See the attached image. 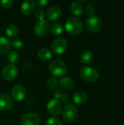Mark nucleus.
<instances>
[{
	"mask_svg": "<svg viewBox=\"0 0 124 125\" xmlns=\"http://www.w3.org/2000/svg\"><path fill=\"white\" fill-rule=\"evenodd\" d=\"M66 31L71 35L79 34L83 28L82 21L77 17H71L68 18L64 25Z\"/></svg>",
	"mask_w": 124,
	"mask_h": 125,
	"instance_id": "f257e3e1",
	"label": "nucleus"
},
{
	"mask_svg": "<svg viewBox=\"0 0 124 125\" xmlns=\"http://www.w3.org/2000/svg\"><path fill=\"white\" fill-rule=\"evenodd\" d=\"M49 71L53 77L59 78L66 75L67 67L63 61L60 59H55L50 62L49 65Z\"/></svg>",
	"mask_w": 124,
	"mask_h": 125,
	"instance_id": "f03ea898",
	"label": "nucleus"
},
{
	"mask_svg": "<svg viewBox=\"0 0 124 125\" xmlns=\"http://www.w3.org/2000/svg\"><path fill=\"white\" fill-rule=\"evenodd\" d=\"M80 75L81 78L89 83H93L95 82L96 81L98 80L99 74V72L97 71L96 69H95L93 67L91 66H83L80 69Z\"/></svg>",
	"mask_w": 124,
	"mask_h": 125,
	"instance_id": "7ed1b4c3",
	"label": "nucleus"
},
{
	"mask_svg": "<svg viewBox=\"0 0 124 125\" xmlns=\"http://www.w3.org/2000/svg\"><path fill=\"white\" fill-rule=\"evenodd\" d=\"M102 26V22L101 18L96 15L88 16L86 20V27L88 31L91 32L99 31Z\"/></svg>",
	"mask_w": 124,
	"mask_h": 125,
	"instance_id": "20e7f679",
	"label": "nucleus"
},
{
	"mask_svg": "<svg viewBox=\"0 0 124 125\" xmlns=\"http://www.w3.org/2000/svg\"><path fill=\"white\" fill-rule=\"evenodd\" d=\"M63 118L67 122H74L78 116V109L72 104H67L62 111Z\"/></svg>",
	"mask_w": 124,
	"mask_h": 125,
	"instance_id": "39448f33",
	"label": "nucleus"
},
{
	"mask_svg": "<svg viewBox=\"0 0 124 125\" xmlns=\"http://www.w3.org/2000/svg\"><path fill=\"white\" fill-rule=\"evenodd\" d=\"M68 48V42L66 39L58 37L52 43V51L56 54H63L66 52Z\"/></svg>",
	"mask_w": 124,
	"mask_h": 125,
	"instance_id": "423d86ee",
	"label": "nucleus"
},
{
	"mask_svg": "<svg viewBox=\"0 0 124 125\" xmlns=\"http://www.w3.org/2000/svg\"><path fill=\"white\" fill-rule=\"evenodd\" d=\"M50 24L47 20L38 21L34 26V34L38 37L46 36L50 31Z\"/></svg>",
	"mask_w": 124,
	"mask_h": 125,
	"instance_id": "0eeeda50",
	"label": "nucleus"
},
{
	"mask_svg": "<svg viewBox=\"0 0 124 125\" xmlns=\"http://www.w3.org/2000/svg\"><path fill=\"white\" fill-rule=\"evenodd\" d=\"M18 75V70L14 64L6 65L2 70V76L7 81L15 80Z\"/></svg>",
	"mask_w": 124,
	"mask_h": 125,
	"instance_id": "6e6552de",
	"label": "nucleus"
},
{
	"mask_svg": "<svg viewBox=\"0 0 124 125\" xmlns=\"http://www.w3.org/2000/svg\"><path fill=\"white\" fill-rule=\"evenodd\" d=\"M26 95V89L21 85H15L11 89V97L14 100L17 102L23 101L25 99Z\"/></svg>",
	"mask_w": 124,
	"mask_h": 125,
	"instance_id": "1a4fd4ad",
	"label": "nucleus"
},
{
	"mask_svg": "<svg viewBox=\"0 0 124 125\" xmlns=\"http://www.w3.org/2000/svg\"><path fill=\"white\" fill-rule=\"evenodd\" d=\"M40 118L34 113H28L20 119V125H39Z\"/></svg>",
	"mask_w": 124,
	"mask_h": 125,
	"instance_id": "9d476101",
	"label": "nucleus"
},
{
	"mask_svg": "<svg viewBox=\"0 0 124 125\" xmlns=\"http://www.w3.org/2000/svg\"><path fill=\"white\" fill-rule=\"evenodd\" d=\"M47 111L48 114L53 116H57L58 115L61 111V103L59 102V100L56 99H52L49 100V102L47 103Z\"/></svg>",
	"mask_w": 124,
	"mask_h": 125,
	"instance_id": "9b49d317",
	"label": "nucleus"
},
{
	"mask_svg": "<svg viewBox=\"0 0 124 125\" xmlns=\"http://www.w3.org/2000/svg\"><path fill=\"white\" fill-rule=\"evenodd\" d=\"M13 105L12 97L7 94H0V111H9Z\"/></svg>",
	"mask_w": 124,
	"mask_h": 125,
	"instance_id": "f8f14e48",
	"label": "nucleus"
},
{
	"mask_svg": "<svg viewBox=\"0 0 124 125\" xmlns=\"http://www.w3.org/2000/svg\"><path fill=\"white\" fill-rule=\"evenodd\" d=\"M20 10L23 14L26 15H30L36 10V3L33 0H26L22 2L20 6Z\"/></svg>",
	"mask_w": 124,
	"mask_h": 125,
	"instance_id": "ddd939ff",
	"label": "nucleus"
},
{
	"mask_svg": "<svg viewBox=\"0 0 124 125\" xmlns=\"http://www.w3.org/2000/svg\"><path fill=\"white\" fill-rule=\"evenodd\" d=\"M72 100H73L74 103L76 105H82L85 104L87 102V100H88V94L85 91L80 90V91L76 92L74 94Z\"/></svg>",
	"mask_w": 124,
	"mask_h": 125,
	"instance_id": "4468645a",
	"label": "nucleus"
},
{
	"mask_svg": "<svg viewBox=\"0 0 124 125\" xmlns=\"http://www.w3.org/2000/svg\"><path fill=\"white\" fill-rule=\"evenodd\" d=\"M62 12L60 7H50L46 14V16L48 18V20L50 21H56L58 18H60V17L61 16Z\"/></svg>",
	"mask_w": 124,
	"mask_h": 125,
	"instance_id": "2eb2a0df",
	"label": "nucleus"
},
{
	"mask_svg": "<svg viewBox=\"0 0 124 125\" xmlns=\"http://www.w3.org/2000/svg\"><path fill=\"white\" fill-rule=\"evenodd\" d=\"M11 42L4 37H0V54L4 55L10 52L11 48Z\"/></svg>",
	"mask_w": 124,
	"mask_h": 125,
	"instance_id": "dca6fc26",
	"label": "nucleus"
},
{
	"mask_svg": "<svg viewBox=\"0 0 124 125\" xmlns=\"http://www.w3.org/2000/svg\"><path fill=\"white\" fill-rule=\"evenodd\" d=\"M59 86L62 89L65 91H69L74 88L75 81L69 77H64L60 81Z\"/></svg>",
	"mask_w": 124,
	"mask_h": 125,
	"instance_id": "f3484780",
	"label": "nucleus"
},
{
	"mask_svg": "<svg viewBox=\"0 0 124 125\" xmlns=\"http://www.w3.org/2000/svg\"><path fill=\"white\" fill-rule=\"evenodd\" d=\"M37 56L42 61H48L52 59L53 52L47 48H42L37 52Z\"/></svg>",
	"mask_w": 124,
	"mask_h": 125,
	"instance_id": "a211bd4d",
	"label": "nucleus"
},
{
	"mask_svg": "<svg viewBox=\"0 0 124 125\" xmlns=\"http://www.w3.org/2000/svg\"><path fill=\"white\" fill-rule=\"evenodd\" d=\"M70 11L71 12L76 15V16H80L83 14V7L79 1H74L70 4Z\"/></svg>",
	"mask_w": 124,
	"mask_h": 125,
	"instance_id": "6ab92c4d",
	"label": "nucleus"
},
{
	"mask_svg": "<svg viewBox=\"0 0 124 125\" xmlns=\"http://www.w3.org/2000/svg\"><path fill=\"white\" fill-rule=\"evenodd\" d=\"M6 34L7 35L12 39H15V37L19 34V29L18 27L15 24H9L6 28Z\"/></svg>",
	"mask_w": 124,
	"mask_h": 125,
	"instance_id": "aec40b11",
	"label": "nucleus"
},
{
	"mask_svg": "<svg viewBox=\"0 0 124 125\" xmlns=\"http://www.w3.org/2000/svg\"><path fill=\"white\" fill-rule=\"evenodd\" d=\"M50 30L53 35L58 36L62 34L64 28L61 23H54L50 27Z\"/></svg>",
	"mask_w": 124,
	"mask_h": 125,
	"instance_id": "412c9836",
	"label": "nucleus"
},
{
	"mask_svg": "<svg viewBox=\"0 0 124 125\" xmlns=\"http://www.w3.org/2000/svg\"><path fill=\"white\" fill-rule=\"evenodd\" d=\"M93 59V53L91 51H84L80 55V61L83 64L89 63Z\"/></svg>",
	"mask_w": 124,
	"mask_h": 125,
	"instance_id": "4be33fe9",
	"label": "nucleus"
},
{
	"mask_svg": "<svg viewBox=\"0 0 124 125\" xmlns=\"http://www.w3.org/2000/svg\"><path fill=\"white\" fill-rule=\"evenodd\" d=\"M19 60V55L16 51H10L7 53V61L10 64H16Z\"/></svg>",
	"mask_w": 124,
	"mask_h": 125,
	"instance_id": "5701e85b",
	"label": "nucleus"
},
{
	"mask_svg": "<svg viewBox=\"0 0 124 125\" xmlns=\"http://www.w3.org/2000/svg\"><path fill=\"white\" fill-rule=\"evenodd\" d=\"M59 85V82L58 79L55 77H51L50 78L48 81H47V86L50 89H56L58 86Z\"/></svg>",
	"mask_w": 124,
	"mask_h": 125,
	"instance_id": "b1692460",
	"label": "nucleus"
},
{
	"mask_svg": "<svg viewBox=\"0 0 124 125\" xmlns=\"http://www.w3.org/2000/svg\"><path fill=\"white\" fill-rule=\"evenodd\" d=\"M11 45L12 46L13 48H15L16 50H20L24 46V42H23V40L22 39L15 38L11 42Z\"/></svg>",
	"mask_w": 124,
	"mask_h": 125,
	"instance_id": "393cba45",
	"label": "nucleus"
},
{
	"mask_svg": "<svg viewBox=\"0 0 124 125\" xmlns=\"http://www.w3.org/2000/svg\"><path fill=\"white\" fill-rule=\"evenodd\" d=\"M45 125H63L62 121L58 117H50L48 118L46 122Z\"/></svg>",
	"mask_w": 124,
	"mask_h": 125,
	"instance_id": "a878e982",
	"label": "nucleus"
},
{
	"mask_svg": "<svg viewBox=\"0 0 124 125\" xmlns=\"http://www.w3.org/2000/svg\"><path fill=\"white\" fill-rule=\"evenodd\" d=\"M85 11H86V13L91 16V15H94V12H95V7L93 4L91 3H88L86 5V7H85Z\"/></svg>",
	"mask_w": 124,
	"mask_h": 125,
	"instance_id": "bb28decb",
	"label": "nucleus"
},
{
	"mask_svg": "<svg viewBox=\"0 0 124 125\" xmlns=\"http://www.w3.org/2000/svg\"><path fill=\"white\" fill-rule=\"evenodd\" d=\"M34 17L37 20H38L39 21L44 20L45 18V12L42 10H36L34 11Z\"/></svg>",
	"mask_w": 124,
	"mask_h": 125,
	"instance_id": "cd10ccee",
	"label": "nucleus"
},
{
	"mask_svg": "<svg viewBox=\"0 0 124 125\" xmlns=\"http://www.w3.org/2000/svg\"><path fill=\"white\" fill-rule=\"evenodd\" d=\"M1 7L4 9H9L11 7H12L13 4H14V1L12 0H3V1H1L0 2Z\"/></svg>",
	"mask_w": 124,
	"mask_h": 125,
	"instance_id": "c85d7f7f",
	"label": "nucleus"
},
{
	"mask_svg": "<svg viewBox=\"0 0 124 125\" xmlns=\"http://www.w3.org/2000/svg\"><path fill=\"white\" fill-rule=\"evenodd\" d=\"M62 95H63V92L59 89H56L53 92V97H54V99L56 100H58L59 99L61 98Z\"/></svg>",
	"mask_w": 124,
	"mask_h": 125,
	"instance_id": "c756f323",
	"label": "nucleus"
},
{
	"mask_svg": "<svg viewBox=\"0 0 124 125\" xmlns=\"http://www.w3.org/2000/svg\"><path fill=\"white\" fill-rule=\"evenodd\" d=\"M35 3L39 7H45L48 4V1L45 0H38Z\"/></svg>",
	"mask_w": 124,
	"mask_h": 125,
	"instance_id": "7c9ffc66",
	"label": "nucleus"
},
{
	"mask_svg": "<svg viewBox=\"0 0 124 125\" xmlns=\"http://www.w3.org/2000/svg\"><path fill=\"white\" fill-rule=\"evenodd\" d=\"M61 100H62V102L64 103H65V104H69L68 103L70 101V98H69V96L67 94H64L63 93V95H62V97H61Z\"/></svg>",
	"mask_w": 124,
	"mask_h": 125,
	"instance_id": "2f4dec72",
	"label": "nucleus"
}]
</instances>
